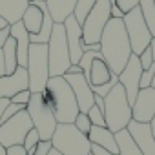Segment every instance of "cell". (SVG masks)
<instances>
[{"label":"cell","instance_id":"cell-1","mask_svg":"<svg viewBox=\"0 0 155 155\" xmlns=\"http://www.w3.org/2000/svg\"><path fill=\"white\" fill-rule=\"evenodd\" d=\"M99 44H101V55H102L104 62L110 66L111 73L119 75L124 69L128 58L131 57V46H130L122 18L108 20Z\"/></svg>","mask_w":155,"mask_h":155},{"label":"cell","instance_id":"cell-2","mask_svg":"<svg viewBox=\"0 0 155 155\" xmlns=\"http://www.w3.org/2000/svg\"><path fill=\"white\" fill-rule=\"evenodd\" d=\"M40 93H42L44 102L53 111L58 124H71L75 117L81 113L73 90L66 82L64 77H49L46 88Z\"/></svg>","mask_w":155,"mask_h":155},{"label":"cell","instance_id":"cell-3","mask_svg":"<svg viewBox=\"0 0 155 155\" xmlns=\"http://www.w3.org/2000/svg\"><path fill=\"white\" fill-rule=\"evenodd\" d=\"M104 120L108 130L113 133L124 130L131 120V104L128 102L126 91L119 82L104 97Z\"/></svg>","mask_w":155,"mask_h":155},{"label":"cell","instance_id":"cell-4","mask_svg":"<svg viewBox=\"0 0 155 155\" xmlns=\"http://www.w3.org/2000/svg\"><path fill=\"white\" fill-rule=\"evenodd\" d=\"M51 144L62 155H90L91 142L88 135L81 133L75 124H57L55 133L51 137Z\"/></svg>","mask_w":155,"mask_h":155},{"label":"cell","instance_id":"cell-5","mask_svg":"<svg viewBox=\"0 0 155 155\" xmlns=\"http://www.w3.org/2000/svg\"><path fill=\"white\" fill-rule=\"evenodd\" d=\"M26 69H28V79H29V91L40 93L49 81L48 44H29Z\"/></svg>","mask_w":155,"mask_h":155},{"label":"cell","instance_id":"cell-6","mask_svg":"<svg viewBox=\"0 0 155 155\" xmlns=\"http://www.w3.org/2000/svg\"><path fill=\"white\" fill-rule=\"evenodd\" d=\"M48 64H49V77H62L71 66L64 24L53 26L51 37L48 40Z\"/></svg>","mask_w":155,"mask_h":155},{"label":"cell","instance_id":"cell-7","mask_svg":"<svg viewBox=\"0 0 155 155\" xmlns=\"http://www.w3.org/2000/svg\"><path fill=\"white\" fill-rule=\"evenodd\" d=\"M26 111L33 122V128L38 131L40 140H51L58 122H57L53 111L49 110V106L44 102L42 93H31L29 102L26 104Z\"/></svg>","mask_w":155,"mask_h":155},{"label":"cell","instance_id":"cell-8","mask_svg":"<svg viewBox=\"0 0 155 155\" xmlns=\"http://www.w3.org/2000/svg\"><path fill=\"white\" fill-rule=\"evenodd\" d=\"M122 22H124V29H126V35H128V40H130V46H131V53L133 55H140L151 42V33L140 15V9L139 6L133 8L131 11L124 13L122 17Z\"/></svg>","mask_w":155,"mask_h":155},{"label":"cell","instance_id":"cell-9","mask_svg":"<svg viewBox=\"0 0 155 155\" xmlns=\"http://www.w3.org/2000/svg\"><path fill=\"white\" fill-rule=\"evenodd\" d=\"M111 18L110 15V0H97L91 11L82 22V40L84 44H99L101 35Z\"/></svg>","mask_w":155,"mask_h":155},{"label":"cell","instance_id":"cell-10","mask_svg":"<svg viewBox=\"0 0 155 155\" xmlns=\"http://www.w3.org/2000/svg\"><path fill=\"white\" fill-rule=\"evenodd\" d=\"M31 128H33V122H31L28 111L26 110L18 111L17 115H13L11 119H8L6 122L0 124V144L4 148L22 144L24 137L28 135V131Z\"/></svg>","mask_w":155,"mask_h":155},{"label":"cell","instance_id":"cell-11","mask_svg":"<svg viewBox=\"0 0 155 155\" xmlns=\"http://www.w3.org/2000/svg\"><path fill=\"white\" fill-rule=\"evenodd\" d=\"M142 66H140V62H139V55H133L131 53V57L128 58V62H126V66H124V69L117 75L119 77V84L124 88V91H126V97H128V102L133 106V102H135V97H137V93H139V82H140V75H142Z\"/></svg>","mask_w":155,"mask_h":155},{"label":"cell","instance_id":"cell-12","mask_svg":"<svg viewBox=\"0 0 155 155\" xmlns=\"http://www.w3.org/2000/svg\"><path fill=\"white\" fill-rule=\"evenodd\" d=\"M62 77L66 79V82L71 86L81 113H88V110L95 104V93L91 90V84L86 81V77L82 73H66Z\"/></svg>","mask_w":155,"mask_h":155},{"label":"cell","instance_id":"cell-13","mask_svg":"<svg viewBox=\"0 0 155 155\" xmlns=\"http://www.w3.org/2000/svg\"><path fill=\"white\" fill-rule=\"evenodd\" d=\"M155 115V90L142 88L139 90L135 102L131 106V119L137 122H150Z\"/></svg>","mask_w":155,"mask_h":155},{"label":"cell","instance_id":"cell-14","mask_svg":"<svg viewBox=\"0 0 155 155\" xmlns=\"http://www.w3.org/2000/svg\"><path fill=\"white\" fill-rule=\"evenodd\" d=\"M64 31H66V40H68V49H69V60L71 64H79L84 49V40H82V26L77 22V18L71 15L64 20Z\"/></svg>","mask_w":155,"mask_h":155},{"label":"cell","instance_id":"cell-15","mask_svg":"<svg viewBox=\"0 0 155 155\" xmlns=\"http://www.w3.org/2000/svg\"><path fill=\"white\" fill-rule=\"evenodd\" d=\"M29 90V79H28V69L18 66L11 75L0 77V97L11 99L18 91Z\"/></svg>","mask_w":155,"mask_h":155},{"label":"cell","instance_id":"cell-16","mask_svg":"<svg viewBox=\"0 0 155 155\" xmlns=\"http://www.w3.org/2000/svg\"><path fill=\"white\" fill-rule=\"evenodd\" d=\"M126 130L130 131L131 139L135 140V144L139 146L142 155H155V139L151 135V128L150 122H137V120H130Z\"/></svg>","mask_w":155,"mask_h":155},{"label":"cell","instance_id":"cell-17","mask_svg":"<svg viewBox=\"0 0 155 155\" xmlns=\"http://www.w3.org/2000/svg\"><path fill=\"white\" fill-rule=\"evenodd\" d=\"M9 35L15 38V44H17V62L18 66L26 68L28 64V53H29V33L26 31L24 24L22 22H15L9 26Z\"/></svg>","mask_w":155,"mask_h":155},{"label":"cell","instance_id":"cell-18","mask_svg":"<svg viewBox=\"0 0 155 155\" xmlns=\"http://www.w3.org/2000/svg\"><path fill=\"white\" fill-rule=\"evenodd\" d=\"M88 139L91 144L99 146V148H104L111 153H119V148H117V142H115V133L111 130H108L106 126H91L90 133H88Z\"/></svg>","mask_w":155,"mask_h":155},{"label":"cell","instance_id":"cell-19","mask_svg":"<svg viewBox=\"0 0 155 155\" xmlns=\"http://www.w3.org/2000/svg\"><path fill=\"white\" fill-rule=\"evenodd\" d=\"M29 6V0H0V17L9 26L22 20L24 11Z\"/></svg>","mask_w":155,"mask_h":155},{"label":"cell","instance_id":"cell-20","mask_svg":"<svg viewBox=\"0 0 155 155\" xmlns=\"http://www.w3.org/2000/svg\"><path fill=\"white\" fill-rule=\"evenodd\" d=\"M77 0H46L48 13L51 15L55 24H64L68 17L73 15Z\"/></svg>","mask_w":155,"mask_h":155},{"label":"cell","instance_id":"cell-21","mask_svg":"<svg viewBox=\"0 0 155 155\" xmlns=\"http://www.w3.org/2000/svg\"><path fill=\"white\" fill-rule=\"evenodd\" d=\"M111 69L110 66L104 62L102 57H97L93 62H91V68H90V77H88V82L91 86H101L104 82H108L111 79Z\"/></svg>","mask_w":155,"mask_h":155},{"label":"cell","instance_id":"cell-22","mask_svg":"<svg viewBox=\"0 0 155 155\" xmlns=\"http://www.w3.org/2000/svg\"><path fill=\"white\" fill-rule=\"evenodd\" d=\"M42 20H44V13H42L37 6L29 4V6H28V9L24 11V15H22V20H20V22L24 24V28H26V31H28L29 35H35V33H38V31H40Z\"/></svg>","mask_w":155,"mask_h":155},{"label":"cell","instance_id":"cell-23","mask_svg":"<svg viewBox=\"0 0 155 155\" xmlns=\"http://www.w3.org/2000/svg\"><path fill=\"white\" fill-rule=\"evenodd\" d=\"M115 142L119 148V155H142L139 146L135 144V140L131 139V135L126 128L115 133Z\"/></svg>","mask_w":155,"mask_h":155},{"label":"cell","instance_id":"cell-24","mask_svg":"<svg viewBox=\"0 0 155 155\" xmlns=\"http://www.w3.org/2000/svg\"><path fill=\"white\" fill-rule=\"evenodd\" d=\"M2 55H4V68H6V75H11L17 68H18V62H17V44H15V38L9 35V38L6 40L4 48H2Z\"/></svg>","mask_w":155,"mask_h":155},{"label":"cell","instance_id":"cell-25","mask_svg":"<svg viewBox=\"0 0 155 155\" xmlns=\"http://www.w3.org/2000/svg\"><path fill=\"white\" fill-rule=\"evenodd\" d=\"M53 26H55V22H53L51 15L46 11V13H44L42 26H40V31L35 33V35H29V42H31V44H48V40H49V37H51V31H53Z\"/></svg>","mask_w":155,"mask_h":155},{"label":"cell","instance_id":"cell-26","mask_svg":"<svg viewBox=\"0 0 155 155\" xmlns=\"http://www.w3.org/2000/svg\"><path fill=\"white\" fill-rule=\"evenodd\" d=\"M139 9H140V15L153 37L155 35V4H153V0H139Z\"/></svg>","mask_w":155,"mask_h":155},{"label":"cell","instance_id":"cell-27","mask_svg":"<svg viewBox=\"0 0 155 155\" xmlns=\"http://www.w3.org/2000/svg\"><path fill=\"white\" fill-rule=\"evenodd\" d=\"M97 0H77V4H75V11H73V17L77 18V22H79L82 26L84 18L88 17V13L91 11V8L95 6Z\"/></svg>","mask_w":155,"mask_h":155},{"label":"cell","instance_id":"cell-28","mask_svg":"<svg viewBox=\"0 0 155 155\" xmlns=\"http://www.w3.org/2000/svg\"><path fill=\"white\" fill-rule=\"evenodd\" d=\"M38 140H40L38 131H37L35 128H31V130L28 131V135L24 137V142H22V146H24V150L28 151V155H33L35 146H37V142H38Z\"/></svg>","mask_w":155,"mask_h":155},{"label":"cell","instance_id":"cell-29","mask_svg":"<svg viewBox=\"0 0 155 155\" xmlns=\"http://www.w3.org/2000/svg\"><path fill=\"white\" fill-rule=\"evenodd\" d=\"M117 82H119V77L113 73V75H111V79H110L108 82H104V84H101V86H91V90H93L95 95H99V97H106Z\"/></svg>","mask_w":155,"mask_h":155},{"label":"cell","instance_id":"cell-30","mask_svg":"<svg viewBox=\"0 0 155 155\" xmlns=\"http://www.w3.org/2000/svg\"><path fill=\"white\" fill-rule=\"evenodd\" d=\"M73 124H75L77 130H79L81 133H84V135H88L90 130H91V122H90V119H88V113H79V115L75 117Z\"/></svg>","mask_w":155,"mask_h":155},{"label":"cell","instance_id":"cell-31","mask_svg":"<svg viewBox=\"0 0 155 155\" xmlns=\"http://www.w3.org/2000/svg\"><path fill=\"white\" fill-rule=\"evenodd\" d=\"M88 119H90V122H91V126H106V120H104V115H102V111L93 104L90 110H88ZM108 128V126H106Z\"/></svg>","mask_w":155,"mask_h":155},{"label":"cell","instance_id":"cell-32","mask_svg":"<svg viewBox=\"0 0 155 155\" xmlns=\"http://www.w3.org/2000/svg\"><path fill=\"white\" fill-rule=\"evenodd\" d=\"M153 75H155V62H153L148 69L142 71V75H140V82H139V88H140V90H142V88H150Z\"/></svg>","mask_w":155,"mask_h":155},{"label":"cell","instance_id":"cell-33","mask_svg":"<svg viewBox=\"0 0 155 155\" xmlns=\"http://www.w3.org/2000/svg\"><path fill=\"white\" fill-rule=\"evenodd\" d=\"M139 62H140V66H142V69H148L155 60H153V53H151V49H150V46L139 55Z\"/></svg>","mask_w":155,"mask_h":155},{"label":"cell","instance_id":"cell-34","mask_svg":"<svg viewBox=\"0 0 155 155\" xmlns=\"http://www.w3.org/2000/svg\"><path fill=\"white\" fill-rule=\"evenodd\" d=\"M29 97H31V91H29V90H24V91H18L17 95H13V97L9 99V102H13V104H20V106H26V104L29 102Z\"/></svg>","mask_w":155,"mask_h":155},{"label":"cell","instance_id":"cell-35","mask_svg":"<svg viewBox=\"0 0 155 155\" xmlns=\"http://www.w3.org/2000/svg\"><path fill=\"white\" fill-rule=\"evenodd\" d=\"M51 150H53L51 140H38V142H37V146H35L33 155H48Z\"/></svg>","mask_w":155,"mask_h":155},{"label":"cell","instance_id":"cell-36","mask_svg":"<svg viewBox=\"0 0 155 155\" xmlns=\"http://www.w3.org/2000/svg\"><path fill=\"white\" fill-rule=\"evenodd\" d=\"M115 4L120 8L122 13H128V11H131L133 8L139 6V0H115Z\"/></svg>","mask_w":155,"mask_h":155},{"label":"cell","instance_id":"cell-37","mask_svg":"<svg viewBox=\"0 0 155 155\" xmlns=\"http://www.w3.org/2000/svg\"><path fill=\"white\" fill-rule=\"evenodd\" d=\"M6 155H28V151L24 150L22 144H15V146L6 148Z\"/></svg>","mask_w":155,"mask_h":155},{"label":"cell","instance_id":"cell-38","mask_svg":"<svg viewBox=\"0 0 155 155\" xmlns=\"http://www.w3.org/2000/svg\"><path fill=\"white\" fill-rule=\"evenodd\" d=\"M110 15H111V18H122L124 17V13L120 11V8L115 4V0H110Z\"/></svg>","mask_w":155,"mask_h":155},{"label":"cell","instance_id":"cell-39","mask_svg":"<svg viewBox=\"0 0 155 155\" xmlns=\"http://www.w3.org/2000/svg\"><path fill=\"white\" fill-rule=\"evenodd\" d=\"M91 155H119V153H111V151H108L104 148H99V146L91 144Z\"/></svg>","mask_w":155,"mask_h":155},{"label":"cell","instance_id":"cell-40","mask_svg":"<svg viewBox=\"0 0 155 155\" xmlns=\"http://www.w3.org/2000/svg\"><path fill=\"white\" fill-rule=\"evenodd\" d=\"M8 38H9V26L4 28V29H0V49L4 48V44H6Z\"/></svg>","mask_w":155,"mask_h":155},{"label":"cell","instance_id":"cell-41","mask_svg":"<svg viewBox=\"0 0 155 155\" xmlns=\"http://www.w3.org/2000/svg\"><path fill=\"white\" fill-rule=\"evenodd\" d=\"M95 106L102 111V115H104V97H99V95H95Z\"/></svg>","mask_w":155,"mask_h":155},{"label":"cell","instance_id":"cell-42","mask_svg":"<svg viewBox=\"0 0 155 155\" xmlns=\"http://www.w3.org/2000/svg\"><path fill=\"white\" fill-rule=\"evenodd\" d=\"M9 104V99H4V97H0V120H2V113L6 110V106Z\"/></svg>","mask_w":155,"mask_h":155},{"label":"cell","instance_id":"cell-43","mask_svg":"<svg viewBox=\"0 0 155 155\" xmlns=\"http://www.w3.org/2000/svg\"><path fill=\"white\" fill-rule=\"evenodd\" d=\"M66 73H82V69H81V66H79V64H71V66L68 68V71H66ZM66 73H64V75H66Z\"/></svg>","mask_w":155,"mask_h":155},{"label":"cell","instance_id":"cell-44","mask_svg":"<svg viewBox=\"0 0 155 155\" xmlns=\"http://www.w3.org/2000/svg\"><path fill=\"white\" fill-rule=\"evenodd\" d=\"M6 75V68H4V55H2V49H0V77Z\"/></svg>","mask_w":155,"mask_h":155},{"label":"cell","instance_id":"cell-45","mask_svg":"<svg viewBox=\"0 0 155 155\" xmlns=\"http://www.w3.org/2000/svg\"><path fill=\"white\" fill-rule=\"evenodd\" d=\"M150 49H151V53H153V60H155V35L151 37V42H150Z\"/></svg>","mask_w":155,"mask_h":155},{"label":"cell","instance_id":"cell-46","mask_svg":"<svg viewBox=\"0 0 155 155\" xmlns=\"http://www.w3.org/2000/svg\"><path fill=\"white\" fill-rule=\"evenodd\" d=\"M150 128H151V135H153V139H155V115H153V119L150 120Z\"/></svg>","mask_w":155,"mask_h":155},{"label":"cell","instance_id":"cell-47","mask_svg":"<svg viewBox=\"0 0 155 155\" xmlns=\"http://www.w3.org/2000/svg\"><path fill=\"white\" fill-rule=\"evenodd\" d=\"M8 26H9V24H8L2 17H0V29H4V28H8Z\"/></svg>","mask_w":155,"mask_h":155},{"label":"cell","instance_id":"cell-48","mask_svg":"<svg viewBox=\"0 0 155 155\" xmlns=\"http://www.w3.org/2000/svg\"><path fill=\"white\" fill-rule=\"evenodd\" d=\"M48 155H62V153H60V151H57V150H55V148H53V150H51V151H49V153H48Z\"/></svg>","mask_w":155,"mask_h":155},{"label":"cell","instance_id":"cell-49","mask_svg":"<svg viewBox=\"0 0 155 155\" xmlns=\"http://www.w3.org/2000/svg\"><path fill=\"white\" fill-rule=\"evenodd\" d=\"M0 155H6V148L2 144H0Z\"/></svg>","mask_w":155,"mask_h":155},{"label":"cell","instance_id":"cell-50","mask_svg":"<svg viewBox=\"0 0 155 155\" xmlns=\"http://www.w3.org/2000/svg\"><path fill=\"white\" fill-rule=\"evenodd\" d=\"M150 88H153V90H155V75H153V79H151V84H150Z\"/></svg>","mask_w":155,"mask_h":155},{"label":"cell","instance_id":"cell-51","mask_svg":"<svg viewBox=\"0 0 155 155\" xmlns=\"http://www.w3.org/2000/svg\"><path fill=\"white\" fill-rule=\"evenodd\" d=\"M153 4H155V0H153Z\"/></svg>","mask_w":155,"mask_h":155},{"label":"cell","instance_id":"cell-52","mask_svg":"<svg viewBox=\"0 0 155 155\" xmlns=\"http://www.w3.org/2000/svg\"><path fill=\"white\" fill-rule=\"evenodd\" d=\"M44 2H46V0H44Z\"/></svg>","mask_w":155,"mask_h":155},{"label":"cell","instance_id":"cell-53","mask_svg":"<svg viewBox=\"0 0 155 155\" xmlns=\"http://www.w3.org/2000/svg\"><path fill=\"white\" fill-rule=\"evenodd\" d=\"M29 2H31V0H29Z\"/></svg>","mask_w":155,"mask_h":155},{"label":"cell","instance_id":"cell-54","mask_svg":"<svg viewBox=\"0 0 155 155\" xmlns=\"http://www.w3.org/2000/svg\"><path fill=\"white\" fill-rule=\"evenodd\" d=\"M90 155H91V153H90Z\"/></svg>","mask_w":155,"mask_h":155}]
</instances>
